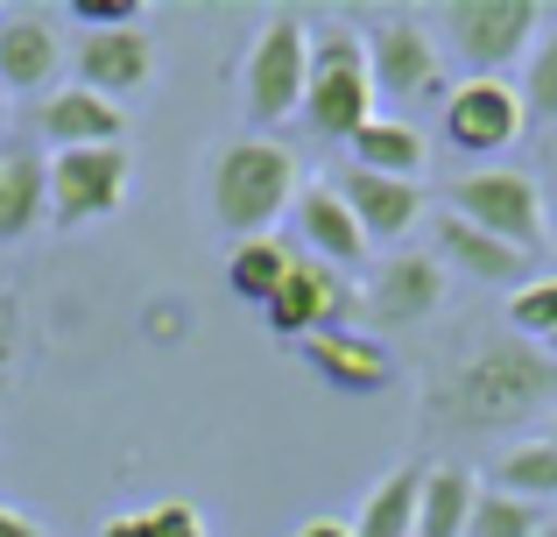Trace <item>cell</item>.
<instances>
[{
  "label": "cell",
  "instance_id": "obj_20",
  "mask_svg": "<svg viewBox=\"0 0 557 537\" xmlns=\"http://www.w3.org/2000/svg\"><path fill=\"white\" fill-rule=\"evenodd\" d=\"M346 149H354V170H374V178H403V184H417V178H423V163H431V142H423L417 127L403 121V113H374V121L360 127Z\"/></svg>",
  "mask_w": 557,
  "mask_h": 537
},
{
  "label": "cell",
  "instance_id": "obj_23",
  "mask_svg": "<svg viewBox=\"0 0 557 537\" xmlns=\"http://www.w3.org/2000/svg\"><path fill=\"white\" fill-rule=\"evenodd\" d=\"M289 269H297V255H289L275 234H261V241H233V255H226V290H233L240 304H255V312H261V304H269L275 290L289 283Z\"/></svg>",
  "mask_w": 557,
  "mask_h": 537
},
{
  "label": "cell",
  "instance_id": "obj_5",
  "mask_svg": "<svg viewBox=\"0 0 557 537\" xmlns=\"http://www.w3.org/2000/svg\"><path fill=\"white\" fill-rule=\"evenodd\" d=\"M445 212L466 220V227H480V234H494V241H508V248L530 255V263L550 248V198L530 170H466L445 192Z\"/></svg>",
  "mask_w": 557,
  "mask_h": 537
},
{
  "label": "cell",
  "instance_id": "obj_1",
  "mask_svg": "<svg viewBox=\"0 0 557 537\" xmlns=\"http://www.w3.org/2000/svg\"><path fill=\"white\" fill-rule=\"evenodd\" d=\"M423 411L451 431H508L530 417L557 411V368L544 361V346L530 340H487L423 389Z\"/></svg>",
  "mask_w": 557,
  "mask_h": 537
},
{
  "label": "cell",
  "instance_id": "obj_6",
  "mask_svg": "<svg viewBox=\"0 0 557 537\" xmlns=\"http://www.w3.org/2000/svg\"><path fill=\"white\" fill-rule=\"evenodd\" d=\"M437 22H445V50L466 78H508L536 50L550 14L536 0H451Z\"/></svg>",
  "mask_w": 557,
  "mask_h": 537
},
{
  "label": "cell",
  "instance_id": "obj_28",
  "mask_svg": "<svg viewBox=\"0 0 557 537\" xmlns=\"http://www.w3.org/2000/svg\"><path fill=\"white\" fill-rule=\"evenodd\" d=\"M14 368H22V297H14V283L0 276V389L14 382Z\"/></svg>",
  "mask_w": 557,
  "mask_h": 537
},
{
  "label": "cell",
  "instance_id": "obj_10",
  "mask_svg": "<svg viewBox=\"0 0 557 537\" xmlns=\"http://www.w3.org/2000/svg\"><path fill=\"white\" fill-rule=\"evenodd\" d=\"M346 312H360V290L346 283L339 269H325V263H311V255H297L289 283L275 290L269 304H261V326H269L275 340H311V332L346 326Z\"/></svg>",
  "mask_w": 557,
  "mask_h": 537
},
{
  "label": "cell",
  "instance_id": "obj_13",
  "mask_svg": "<svg viewBox=\"0 0 557 537\" xmlns=\"http://www.w3.org/2000/svg\"><path fill=\"white\" fill-rule=\"evenodd\" d=\"M71 71H78L85 93L127 107L156 71V42L141 36V28H92V36H78V50H71Z\"/></svg>",
  "mask_w": 557,
  "mask_h": 537
},
{
  "label": "cell",
  "instance_id": "obj_7",
  "mask_svg": "<svg viewBox=\"0 0 557 537\" xmlns=\"http://www.w3.org/2000/svg\"><path fill=\"white\" fill-rule=\"evenodd\" d=\"M50 227L57 234H78L99 227L127 206V184H135V156L121 149H50Z\"/></svg>",
  "mask_w": 557,
  "mask_h": 537
},
{
  "label": "cell",
  "instance_id": "obj_19",
  "mask_svg": "<svg viewBox=\"0 0 557 537\" xmlns=\"http://www.w3.org/2000/svg\"><path fill=\"white\" fill-rule=\"evenodd\" d=\"M50 220V163L42 149H0V248L28 241Z\"/></svg>",
  "mask_w": 557,
  "mask_h": 537
},
{
  "label": "cell",
  "instance_id": "obj_35",
  "mask_svg": "<svg viewBox=\"0 0 557 537\" xmlns=\"http://www.w3.org/2000/svg\"><path fill=\"white\" fill-rule=\"evenodd\" d=\"M544 439H550V446H557V411H550V431H544Z\"/></svg>",
  "mask_w": 557,
  "mask_h": 537
},
{
  "label": "cell",
  "instance_id": "obj_24",
  "mask_svg": "<svg viewBox=\"0 0 557 537\" xmlns=\"http://www.w3.org/2000/svg\"><path fill=\"white\" fill-rule=\"evenodd\" d=\"M494 488L516 502H557V446L550 439H516L502 460H494Z\"/></svg>",
  "mask_w": 557,
  "mask_h": 537
},
{
  "label": "cell",
  "instance_id": "obj_16",
  "mask_svg": "<svg viewBox=\"0 0 557 537\" xmlns=\"http://www.w3.org/2000/svg\"><path fill=\"white\" fill-rule=\"evenodd\" d=\"M36 127H42V142H57V149H121L127 142V107L85 93V85H57V93L36 107Z\"/></svg>",
  "mask_w": 557,
  "mask_h": 537
},
{
  "label": "cell",
  "instance_id": "obj_27",
  "mask_svg": "<svg viewBox=\"0 0 557 537\" xmlns=\"http://www.w3.org/2000/svg\"><path fill=\"white\" fill-rule=\"evenodd\" d=\"M557 332V276H530L522 290H508V340L544 346Z\"/></svg>",
  "mask_w": 557,
  "mask_h": 537
},
{
  "label": "cell",
  "instance_id": "obj_26",
  "mask_svg": "<svg viewBox=\"0 0 557 537\" xmlns=\"http://www.w3.org/2000/svg\"><path fill=\"white\" fill-rule=\"evenodd\" d=\"M466 537H544V510L502 496V488H480L473 516H466Z\"/></svg>",
  "mask_w": 557,
  "mask_h": 537
},
{
  "label": "cell",
  "instance_id": "obj_15",
  "mask_svg": "<svg viewBox=\"0 0 557 537\" xmlns=\"http://www.w3.org/2000/svg\"><path fill=\"white\" fill-rule=\"evenodd\" d=\"M332 192H339L346 212L360 220L368 248H388V241H403L409 227L423 220V184H403V178H374V170H354V163H346V178L332 184Z\"/></svg>",
  "mask_w": 557,
  "mask_h": 537
},
{
  "label": "cell",
  "instance_id": "obj_30",
  "mask_svg": "<svg viewBox=\"0 0 557 537\" xmlns=\"http://www.w3.org/2000/svg\"><path fill=\"white\" fill-rule=\"evenodd\" d=\"M149 516V537H205V516L190 510V502H156V510H141Z\"/></svg>",
  "mask_w": 557,
  "mask_h": 537
},
{
  "label": "cell",
  "instance_id": "obj_34",
  "mask_svg": "<svg viewBox=\"0 0 557 537\" xmlns=\"http://www.w3.org/2000/svg\"><path fill=\"white\" fill-rule=\"evenodd\" d=\"M544 361H550V368H557V332H550V340H544Z\"/></svg>",
  "mask_w": 557,
  "mask_h": 537
},
{
  "label": "cell",
  "instance_id": "obj_11",
  "mask_svg": "<svg viewBox=\"0 0 557 537\" xmlns=\"http://www.w3.org/2000/svg\"><path fill=\"white\" fill-rule=\"evenodd\" d=\"M445 304V263L423 255H381L374 276L360 283V318L368 326H423Z\"/></svg>",
  "mask_w": 557,
  "mask_h": 537
},
{
  "label": "cell",
  "instance_id": "obj_29",
  "mask_svg": "<svg viewBox=\"0 0 557 537\" xmlns=\"http://www.w3.org/2000/svg\"><path fill=\"white\" fill-rule=\"evenodd\" d=\"M71 22H85V36L92 28H135L141 22V0H64Z\"/></svg>",
  "mask_w": 557,
  "mask_h": 537
},
{
  "label": "cell",
  "instance_id": "obj_12",
  "mask_svg": "<svg viewBox=\"0 0 557 537\" xmlns=\"http://www.w3.org/2000/svg\"><path fill=\"white\" fill-rule=\"evenodd\" d=\"M57 78H64V28H57V14H42V8L0 14V85L50 99Z\"/></svg>",
  "mask_w": 557,
  "mask_h": 537
},
{
  "label": "cell",
  "instance_id": "obj_25",
  "mask_svg": "<svg viewBox=\"0 0 557 537\" xmlns=\"http://www.w3.org/2000/svg\"><path fill=\"white\" fill-rule=\"evenodd\" d=\"M522 113L530 121H544V127H557V14L544 22V36H536V50L522 57Z\"/></svg>",
  "mask_w": 557,
  "mask_h": 537
},
{
  "label": "cell",
  "instance_id": "obj_18",
  "mask_svg": "<svg viewBox=\"0 0 557 537\" xmlns=\"http://www.w3.org/2000/svg\"><path fill=\"white\" fill-rule=\"evenodd\" d=\"M437 263H445V276L459 269V276H473V283H494V290H522L530 283V255H516L508 241H494V234H480V227H466V220H437Z\"/></svg>",
  "mask_w": 557,
  "mask_h": 537
},
{
  "label": "cell",
  "instance_id": "obj_22",
  "mask_svg": "<svg viewBox=\"0 0 557 537\" xmlns=\"http://www.w3.org/2000/svg\"><path fill=\"white\" fill-rule=\"evenodd\" d=\"M480 502L473 467H423V502H417V537H466V516Z\"/></svg>",
  "mask_w": 557,
  "mask_h": 537
},
{
  "label": "cell",
  "instance_id": "obj_31",
  "mask_svg": "<svg viewBox=\"0 0 557 537\" xmlns=\"http://www.w3.org/2000/svg\"><path fill=\"white\" fill-rule=\"evenodd\" d=\"M0 537H42V524H36V516H22V510H8V502H0Z\"/></svg>",
  "mask_w": 557,
  "mask_h": 537
},
{
  "label": "cell",
  "instance_id": "obj_32",
  "mask_svg": "<svg viewBox=\"0 0 557 537\" xmlns=\"http://www.w3.org/2000/svg\"><path fill=\"white\" fill-rule=\"evenodd\" d=\"M99 537H149V516H107Z\"/></svg>",
  "mask_w": 557,
  "mask_h": 537
},
{
  "label": "cell",
  "instance_id": "obj_14",
  "mask_svg": "<svg viewBox=\"0 0 557 537\" xmlns=\"http://www.w3.org/2000/svg\"><path fill=\"white\" fill-rule=\"evenodd\" d=\"M297 354L318 368V382L346 389V396H374V389H388V382H395L388 346H381L374 332H354V326L311 332V340H297Z\"/></svg>",
  "mask_w": 557,
  "mask_h": 537
},
{
  "label": "cell",
  "instance_id": "obj_33",
  "mask_svg": "<svg viewBox=\"0 0 557 537\" xmlns=\"http://www.w3.org/2000/svg\"><path fill=\"white\" fill-rule=\"evenodd\" d=\"M297 537H354V524H339V516H311Z\"/></svg>",
  "mask_w": 557,
  "mask_h": 537
},
{
  "label": "cell",
  "instance_id": "obj_2",
  "mask_svg": "<svg viewBox=\"0 0 557 537\" xmlns=\"http://www.w3.org/2000/svg\"><path fill=\"white\" fill-rule=\"evenodd\" d=\"M297 192H304L297 156H289L283 142H269V135L226 142V149L212 156V170H205L212 220H219V234H233V241H261L289 206H297Z\"/></svg>",
  "mask_w": 557,
  "mask_h": 537
},
{
  "label": "cell",
  "instance_id": "obj_36",
  "mask_svg": "<svg viewBox=\"0 0 557 537\" xmlns=\"http://www.w3.org/2000/svg\"><path fill=\"white\" fill-rule=\"evenodd\" d=\"M544 537H557V516H544Z\"/></svg>",
  "mask_w": 557,
  "mask_h": 537
},
{
  "label": "cell",
  "instance_id": "obj_9",
  "mask_svg": "<svg viewBox=\"0 0 557 537\" xmlns=\"http://www.w3.org/2000/svg\"><path fill=\"white\" fill-rule=\"evenodd\" d=\"M522 127H530V113L508 78H459L445 93V142L459 156H502L522 142Z\"/></svg>",
  "mask_w": 557,
  "mask_h": 537
},
{
  "label": "cell",
  "instance_id": "obj_17",
  "mask_svg": "<svg viewBox=\"0 0 557 537\" xmlns=\"http://www.w3.org/2000/svg\"><path fill=\"white\" fill-rule=\"evenodd\" d=\"M297 227H304V248H311V263H325V269H360L368 263V234H360V220L346 212V198L332 192V184H304L297 192Z\"/></svg>",
  "mask_w": 557,
  "mask_h": 537
},
{
  "label": "cell",
  "instance_id": "obj_21",
  "mask_svg": "<svg viewBox=\"0 0 557 537\" xmlns=\"http://www.w3.org/2000/svg\"><path fill=\"white\" fill-rule=\"evenodd\" d=\"M417 502H423V467L403 460V467H388L368 488V502L354 516V537H417Z\"/></svg>",
  "mask_w": 557,
  "mask_h": 537
},
{
  "label": "cell",
  "instance_id": "obj_3",
  "mask_svg": "<svg viewBox=\"0 0 557 537\" xmlns=\"http://www.w3.org/2000/svg\"><path fill=\"white\" fill-rule=\"evenodd\" d=\"M304 121L325 142H354L374 121V71H368V36L360 28H318L311 36Z\"/></svg>",
  "mask_w": 557,
  "mask_h": 537
},
{
  "label": "cell",
  "instance_id": "obj_4",
  "mask_svg": "<svg viewBox=\"0 0 557 537\" xmlns=\"http://www.w3.org/2000/svg\"><path fill=\"white\" fill-rule=\"evenodd\" d=\"M304 78H311V28L304 14L275 8L261 22V36L247 42V64H240V113L255 135L283 127L289 113H304Z\"/></svg>",
  "mask_w": 557,
  "mask_h": 537
},
{
  "label": "cell",
  "instance_id": "obj_8",
  "mask_svg": "<svg viewBox=\"0 0 557 537\" xmlns=\"http://www.w3.org/2000/svg\"><path fill=\"white\" fill-rule=\"evenodd\" d=\"M368 71H374V99L395 107H423V99L445 93V57H437L431 28L417 14H388L368 28Z\"/></svg>",
  "mask_w": 557,
  "mask_h": 537
}]
</instances>
